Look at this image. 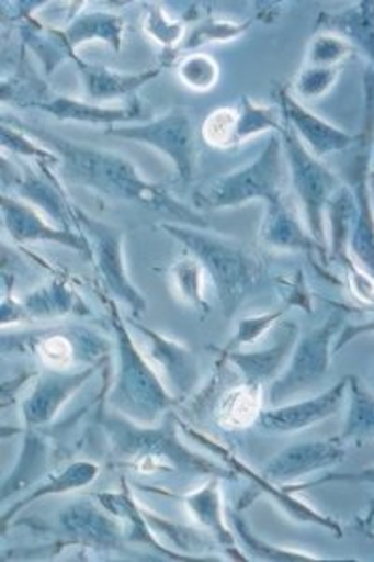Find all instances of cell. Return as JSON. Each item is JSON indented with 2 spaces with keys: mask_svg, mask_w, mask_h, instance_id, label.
Segmentation results:
<instances>
[{
  "mask_svg": "<svg viewBox=\"0 0 374 562\" xmlns=\"http://www.w3.org/2000/svg\"><path fill=\"white\" fill-rule=\"evenodd\" d=\"M365 126L354 145L349 167V188L355 199V222L349 251L355 265L374 280V206L371 193V171L374 153V71L367 68L365 77Z\"/></svg>",
  "mask_w": 374,
  "mask_h": 562,
  "instance_id": "cell-6",
  "label": "cell"
},
{
  "mask_svg": "<svg viewBox=\"0 0 374 562\" xmlns=\"http://www.w3.org/2000/svg\"><path fill=\"white\" fill-rule=\"evenodd\" d=\"M0 143H2L4 153L12 154L21 160L34 161L36 166L58 167V164H60L57 154L45 147L44 143H39L38 139H34L32 135L26 134L25 130L21 128L15 121L2 119Z\"/></svg>",
  "mask_w": 374,
  "mask_h": 562,
  "instance_id": "cell-39",
  "label": "cell"
},
{
  "mask_svg": "<svg viewBox=\"0 0 374 562\" xmlns=\"http://www.w3.org/2000/svg\"><path fill=\"white\" fill-rule=\"evenodd\" d=\"M229 525L235 530L238 542H241V546H243V550L249 551L251 557L259 559V561L298 562L320 561L322 559V557L309 555V553H304V551L286 550V548H281V546L262 540V538L254 535L251 527L246 524V519L241 518L238 512H229Z\"/></svg>",
  "mask_w": 374,
  "mask_h": 562,
  "instance_id": "cell-37",
  "label": "cell"
},
{
  "mask_svg": "<svg viewBox=\"0 0 374 562\" xmlns=\"http://www.w3.org/2000/svg\"><path fill=\"white\" fill-rule=\"evenodd\" d=\"M73 217H76L77 227L89 238L95 270L103 289L107 291V296L113 301L122 302L135 319L143 317L148 310V302L127 274L124 231L115 225L105 224L102 220H95L77 205H73Z\"/></svg>",
  "mask_w": 374,
  "mask_h": 562,
  "instance_id": "cell-8",
  "label": "cell"
},
{
  "mask_svg": "<svg viewBox=\"0 0 374 562\" xmlns=\"http://www.w3.org/2000/svg\"><path fill=\"white\" fill-rule=\"evenodd\" d=\"M169 276H171L172 288H174L178 299L193 307L199 317L204 319L209 314V304L206 296H204V278H206V274H204L201 262L188 254V256L172 265Z\"/></svg>",
  "mask_w": 374,
  "mask_h": 562,
  "instance_id": "cell-36",
  "label": "cell"
},
{
  "mask_svg": "<svg viewBox=\"0 0 374 562\" xmlns=\"http://www.w3.org/2000/svg\"><path fill=\"white\" fill-rule=\"evenodd\" d=\"M109 323L115 334V381L109 390L107 402L115 413L140 426H154L177 405L145 351H140L129 333L126 319L118 312V302L105 299Z\"/></svg>",
  "mask_w": 374,
  "mask_h": 562,
  "instance_id": "cell-3",
  "label": "cell"
},
{
  "mask_svg": "<svg viewBox=\"0 0 374 562\" xmlns=\"http://www.w3.org/2000/svg\"><path fill=\"white\" fill-rule=\"evenodd\" d=\"M38 173L26 169L25 173L20 175L15 173L13 167V177L2 175L4 190H8V186H13V190H18L21 199H25L34 209L45 212V216L55 224L64 229L81 231L73 217V205L63 192L60 180L53 175L52 166H38Z\"/></svg>",
  "mask_w": 374,
  "mask_h": 562,
  "instance_id": "cell-21",
  "label": "cell"
},
{
  "mask_svg": "<svg viewBox=\"0 0 374 562\" xmlns=\"http://www.w3.org/2000/svg\"><path fill=\"white\" fill-rule=\"evenodd\" d=\"M132 326L145 341V355L158 371L169 394L182 403L197 390L201 383V366L190 347L154 330L150 326L132 321Z\"/></svg>",
  "mask_w": 374,
  "mask_h": 562,
  "instance_id": "cell-13",
  "label": "cell"
},
{
  "mask_svg": "<svg viewBox=\"0 0 374 562\" xmlns=\"http://www.w3.org/2000/svg\"><path fill=\"white\" fill-rule=\"evenodd\" d=\"M143 514L159 540L171 542L178 551H182L185 555L195 557L199 561H208L209 557H203L201 553L208 551L212 548V542L199 530L188 527V525L172 524L169 519L159 518L154 512H148L146 508H143Z\"/></svg>",
  "mask_w": 374,
  "mask_h": 562,
  "instance_id": "cell-40",
  "label": "cell"
},
{
  "mask_svg": "<svg viewBox=\"0 0 374 562\" xmlns=\"http://www.w3.org/2000/svg\"><path fill=\"white\" fill-rule=\"evenodd\" d=\"M100 465L94 461H71L68 465L63 467L58 473L47 476L45 482L39 486L32 487L31 492L26 493L25 497L15 501L12 506H7L2 512L0 518V527L2 532H7L8 527L12 525L13 519L18 514L25 510L26 506H31L36 501H42L45 497H55V495H64V493L79 492L84 487L90 486L95 479L100 476Z\"/></svg>",
  "mask_w": 374,
  "mask_h": 562,
  "instance_id": "cell-27",
  "label": "cell"
},
{
  "mask_svg": "<svg viewBox=\"0 0 374 562\" xmlns=\"http://www.w3.org/2000/svg\"><path fill=\"white\" fill-rule=\"evenodd\" d=\"M238 122H236V147L251 139L254 135L273 132L280 134L283 128V115L277 105H262L251 98L243 97L238 105Z\"/></svg>",
  "mask_w": 374,
  "mask_h": 562,
  "instance_id": "cell-38",
  "label": "cell"
},
{
  "mask_svg": "<svg viewBox=\"0 0 374 562\" xmlns=\"http://www.w3.org/2000/svg\"><path fill=\"white\" fill-rule=\"evenodd\" d=\"M143 29L148 38H152L159 47H163L166 57H171L172 53H177L178 47L185 38L184 23L172 21L159 4H146Z\"/></svg>",
  "mask_w": 374,
  "mask_h": 562,
  "instance_id": "cell-42",
  "label": "cell"
},
{
  "mask_svg": "<svg viewBox=\"0 0 374 562\" xmlns=\"http://www.w3.org/2000/svg\"><path fill=\"white\" fill-rule=\"evenodd\" d=\"M102 364L87 366L83 370H49L38 371L36 383L25 402L21 403V415L25 428L38 429L52 424L71 396H76Z\"/></svg>",
  "mask_w": 374,
  "mask_h": 562,
  "instance_id": "cell-17",
  "label": "cell"
},
{
  "mask_svg": "<svg viewBox=\"0 0 374 562\" xmlns=\"http://www.w3.org/2000/svg\"><path fill=\"white\" fill-rule=\"evenodd\" d=\"M180 428L184 429L185 435H190L193 441L201 442L204 447L208 448L212 454L217 456L225 465L230 467L235 471L236 476L240 474L243 479H248L254 486V492H260L262 495L272 497L283 510L291 516L292 519H296L299 524H311L317 525L320 529H326L331 532L336 538H343V529L341 525L337 524L336 519L326 516L322 512H318L313 506L305 505L304 501H299L298 497H294V493L288 492L285 486L280 484H273L270 480L264 479L262 473H254L253 469H249L243 461L238 460L235 454H230L227 448L217 445L216 441H212L208 437L199 434L195 429L190 428L184 422H180Z\"/></svg>",
  "mask_w": 374,
  "mask_h": 562,
  "instance_id": "cell-16",
  "label": "cell"
},
{
  "mask_svg": "<svg viewBox=\"0 0 374 562\" xmlns=\"http://www.w3.org/2000/svg\"><path fill=\"white\" fill-rule=\"evenodd\" d=\"M253 25V21H225L217 18H208V20L199 21L197 25L191 26L190 33L185 36L184 42L180 44L177 53H172L171 57H166L163 66H171L178 60L180 53H193L208 44H219V42H233V40L241 38L248 33Z\"/></svg>",
  "mask_w": 374,
  "mask_h": 562,
  "instance_id": "cell-35",
  "label": "cell"
},
{
  "mask_svg": "<svg viewBox=\"0 0 374 562\" xmlns=\"http://www.w3.org/2000/svg\"><path fill=\"white\" fill-rule=\"evenodd\" d=\"M337 437L358 447L374 441V394L354 375H349V409L343 431Z\"/></svg>",
  "mask_w": 374,
  "mask_h": 562,
  "instance_id": "cell-31",
  "label": "cell"
},
{
  "mask_svg": "<svg viewBox=\"0 0 374 562\" xmlns=\"http://www.w3.org/2000/svg\"><path fill=\"white\" fill-rule=\"evenodd\" d=\"M285 314V310H275V312H268V314L254 315V317L241 319L238 326H236L235 336L230 338L227 347L217 352H225V355H227V352L238 351L240 347L251 346L257 339L262 338L270 328L280 325Z\"/></svg>",
  "mask_w": 374,
  "mask_h": 562,
  "instance_id": "cell-44",
  "label": "cell"
},
{
  "mask_svg": "<svg viewBox=\"0 0 374 562\" xmlns=\"http://www.w3.org/2000/svg\"><path fill=\"white\" fill-rule=\"evenodd\" d=\"M2 224L8 235L15 244H58L64 248L73 249L79 256L92 257L89 238L83 231L64 229L55 225L47 217L34 209L31 203L13 198L10 193H2Z\"/></svg>",
  "mask_w": 374,
  "mask_h": 562,
  "instance_id": "cell-15",
  "label": "cell"
},
{
  "mask_svg": "<svg viewBox=\"0 0 374 562\" xmlns=\"http://www.w3.org/2000/svg\"><path fill=\"white\" fill-rule=\"evenodd\" d=\"M92 501H77L58 514L53 529L58 542L53 548L60 551L68 546H79L94 553H126L127 540L122 525L100 503L94 505Z\"/></svg>",
  "mask_w": 374,
  "mask_h": 562,
  "instance_id": "cell-12",
  "label": "cell"
},
{
  "mask_svg": "<svg viewBox=\"0 0 374 562\" xmlns=\"http://www.w3.org/2000/svg\"><path fill=\"white\" fill-rule=\"evenodd\" d=\"M73 63L79 68V76L83 81L84 97L89 102L94 103L115 102L121 98L134 97L146 83H150L156 77H159V74L166 68L161 65L152 70L126 74V71L111 70L105 66L90 65V63H84L79 55H76Z\"/></svg>",
  "mask_w": 374,
  "mask_h": 562,
  "instance_id": "cell-25",
  "label": "cell"
},
{
  "mask_svg": "<svg viewBox=\"0 0 374 562\" xmlns=\"http://www.w3.org/2000/svg\"><path fill=\"white\" fill-rule=\"evenodd\" d=\"M260 237L268 246L283 249V251H305V254H322L324 251L313 240L307 227L299 224L298 217L283 199L277 203L267 205V216L262 222Z\"/></svg>",
  "mask_w": 374,
  "mask_h": 562,
  "instance_id": "cell-30",
  "label": "cell"
},
{
  "mask_svg": "<svg viewBox=\"0 0 374 562\" xmlns=\"http://www.w3.org/2000/svg\"><path fill=\"white\" fill-rule=\"evenodd\" d=\"M343 326V314H333L324 325L298 338L285 371L270 384L272 405H281L322 381L330 368L331 344Z\"/></svg>",
  "mask_w": 374,
  "mask_h": 562,
  "instance_id": "cell-11",
  "label": "cell"
},
{
  "mask_svg": "<svg viewBox=\"0 0 374 562\" xmlns=\"http://www.w3.org/2000/svg\"><path fill=\"white\" fill-rule=\"evenodd\" d=\"M95 503L113 514L116 519H121L124 524V535H126L127 542L140 543L150 550L156 551L163 559L169 561H199L195 557L185 555L182 551H172L167 548L166 543L161 542L152 527L146 521L143 508L137 505L132 487L127 486L126 480H122V486L118 492H100L92 495Z\"/></svg>",
  "mask_w": 374,
  "mask_h": 562,
  "instance_id": "cell-23",
  "label": "cell"
},
{
  "mask_svg": "<svg viewBox=\"0 0 374 562\" xmlns=\"http://www.w3.org/2000/svg\"><path fill=\"white\" fill-rule=\"evenodd\" d=\"M317 29L347 40L355 53H362L374 71V0L355 2L341 12H322Z\"/></svg>",
  "mask_w": 374,
  "mask_h": 562,
  "instance_id": "cell-26",
  "label": "cell"
},
{
  "mask_svg": "<svg viewBox=\"0 0 374 562\" xmlns=\"http://www.w3.org/2000/svg\"><path fill=\"white\" fill-rule=\"evenodd\" d=\"M280 135L286 166L291 171L292 188L304 209L305 227L313 240L326 249V206L343 182L305 147L304 140L299 139L298 134L285 121Z\"/></svg>",
  "mask_w": 374,
  "mask_h": 562,
  "instance_id": "cell-7",
  "label": "cell"
},
{
  "mask_svg": "<svg viewBox=\"0 0 374 562\" xmlns=\"http://www.w3.org/2000/svg\"><path fill=\"white\" fill-rule=\"evenodd\" d=\"M25 321H52L68 315H89V307L64 278L49 280L20 301Z\"/></svg>",
  "mask_w": 374,
  "mask_h": 562,
  "instance_id": "cell-28",
  "label": "cell"
},
{
  "mask_svg": "<svg viewBox=\"0 0 374 562\" xmlns=\"http://www.w3.org/2000/svg\"><path fill=\"white\" fill-rule=\"evenodd\" d=\"M298 326L294 323H283V325H280V334H277L272 347H264L259 351H241V349H238V351L227 352V355L219 352V357L236 366V370L240 373L241 383L264 386L267 383H273L283 373V368L291 360L292 351L298 344Z\"/></svg>",
  "mask_w": 374,
  "mask_h": 562,
  "instance_id": "cell-22",
  "label": "cell"
},
{
  "mask_svg": "<svg viewBox=\"0 0 374 562\" xmlns=\"http://www.w3.org/2000/svg\"><path fill=\"white\" fill-rule=\"evenodd\" d=\"M219 480L212 479L199 487L195 492L178 495V501L184 503L185 508L190 510L191 518L195 519L199 525H203L208 530L222 548L229 553L230 559L235 561H246L248 557L241 555L238 548V538L235 530L230 527L229 521L225 519V506H223L222 487Z\"/></svg>",
  "mask_w": 374,
  "mask_h": 562,
  "instance_id": "cell-24",
  "label": "cell"
},
{
  "mask_svg": "<svg viewBox=\"0 0 374 562\" xmlns=\"http://www.w3.org/2000/svg\"><path fill=\"white\" fill-rule=\"evenodd\" d=\"M105 134L152 147L171 161L182 184H190L193 180L197 161V137L191 116L184 109H171L154 121L113 126L105 130Z\"/></svg>",
  "mask_w": 374,
  "mask_h": 562,
  "instance_id": "cell-10",
  "label": "cell"
},
{
  "mask_svg": "<svg viewBox=\"0 0 374 562\" xmlns=\"http://www.w3.org/2000/svg\"><path fill=\"white\" fill-rule=\"evenodd\" d=\"M363 529H365L367 535L374 537V505H371L367 516H365V519H363Z\"/></svg>",
  "mask_w": 374,
  "mask_h": 562,
  "instance_id": "cell-49",
  "label": "cell"
},
{
  "mask_svg": "<svg viewBox=\"0 0 374 562\" xmlns=\"http://www.w3.org/2000/svg\"><path fill=\"white\" fill-rule=\"evenodd\" d=\"M275 98H277V108L281 109L283 121L298 134L305 147L309 148L317 158L350 150L360 139V135L349 134L333 126L331 122L315 115L285 87L277 89Z\"/></svg>",
  "mask_w": 374,
  "mask_h": 562,
  "instance_id": "cell-20",
  "label": "cell"
},
{
  "mask_svg": "<svg viewBox=\"0 0 374 562\" xmlns=\"http://www.w3.org/2000/svg\"><path fill=\"white\" fill-rule=\"evenodd\" d=\"M105 339L87 328H47L34 333L2 336V355L26 352L38 358L49 370H71L73 366L102 364Z\"/></svg>",
  "mask_w": 374,
  "mask_h": 562,
  "instance_id": "cell-9",
  "label": "cell"
},
{
  "mask_svg": "<svg viewBox=\"0 0 374 562\" xmlns=\"http://www.w3.org/2000/svg\"><path fill=\"white\" fill-rule=\"evenodd\" d=\"M111 442L116 463L146 476L180 474V476H214L233 479L230 467L199 454L180 441V420L169 411L158 424L140 426L118 413H105L100 418Z\"/></svg>",
  "mask_w": 374,
  "mask_h": 562,
  "instance_id": "cell-2",
  "label": "cell"
},
{
  "mask_svg": "<svg viewBox=\"0 0 374 562\" xmlns=\"http://www.w3.org/2000/svg\"><path fill=\"white\" fill-rule=\"evenodd\" d=\"M15 122L26 134L57 154L60 160L58 173L66 182L87 188L102 198L137 203L145 209L163 212L174 217L177 224L208 229V225L204 224L197 212L191 211L190 206L178 201L163 186L143 179L134 164L121 154L73 143L52 132L34 128L20 121Z\"/></svg>",
  "mask_w": 374,
  "mask_h": 562,
  "instance_id": "cell-1",
  "label": "cell"
},
{
  "mask_svg": "<svg viewBox=\"0 0 374 562\" xmlns=\"http://www.w3.org/2000/svg\"><path fill=\"white\" fill-rule=\"evenodd\" d=\"M349 394V378L341 379L317 396L296 403H281L260 411L257 428L267 434H296L336 416Z\"/></svg>",
  "mask_w": 374,
  "mask_h": 562,
  "instance_id": "cell-18",
  "label": "cell"
},
{
  "mask_svg": "<svg viewBox=\"0 0 374 562\" xmlns=\"http://www.w3.org/2000/svg\"><path fill=\"white\" fill-rule=\"evenodd\" d=\"M236 122L238 109L222 108L212 111L203 122V137L209 147H236Z\"/></svg>",
  "mask_w": 374,
  "mask_h": 562,
  "instance_id": "cell-45",
  "label": "cell"
},
{
  "mask_svg": "<svg viewBox=\"0 0 374 562\" xmlns=\"http://www.w3.org/2000/svg\"><path fill=\"white\" fill-rule=\"evenodd\" d=\"M371 333H374V319L369 321V323H362V325H344L343 333H341V336H339L336 344H333V352L343 351L344 347L349 346L350 341H354L355 338Z\"/></svg>",
  "mask_w": 374,
  "mask_h": 562,
  "instance_id": "cell-48",
  "label": "cell"
},
{
  "mask_svg": "<svg viewBox=\"0 0 374 562\" xmlns=\"http://www.w3.org/2000/svg\"><path fill=\"white\" fill-rule=\"evenodd\" d=\"M337 482H343V484H369L374 486V465L365 467L358 473L336 474L330 473L322 476V479L313 480L307 484H294V486H285L288 492H304V490H311V487L324 486V484H337ZM374 505V498H373Z\"/></svg>",
  "mask_w": 374,
  "mask_h": 562,
  "instance_id": "cell-47",
  "label": "cell"
},
{
  "mask_svg": "<svg viewBox=\"0 0 374 562\" xmlns=\"http://www.w3.org/2000/svg\"><path fill=\"white\" fill-rule=\"evenodd\" d=\"M260 394L262 386L248 383L236 384L235 389L227 390L217 402V420L223 428L241 429L257 424L262 411Z\"/></svg>",
  "mask_w": 374,
  "mask_h": 562,
  "instance_id": "cell-34",
  "label": "cell"
},
{
  "mask_svg": "<svg viewBox=\"0 0 374 562\" xmlns=\"http://www.w3.org/2000/svg\"><path fill=\"white\" fill-rule=\"evenodd\" d=\"M45 465H47V442L36 429L26 428L20 461L13 469V473L2 484V495H0L2 505L8 503V498L12 497L13 493H20L38 479Z\"/></svg>",
  "mask_w": 374,
  "mask_h": 562,
  "instance_id": "cell-33",
  "label": "cell"
},
{
  "mask_svg": "<svg viewBox=\"0 0 374 562\" xmlns=\"http://www.w3.org/2000/svg\"><path fill=\"white\" fill-rule=\"evenodd\" d=\"M371 193H373V206H374V171H371Z\"/></svg>",
  "mask_w": 374,
  "mask_h": 562,
  "instance_id": "cell-50",
  "label": "cell"
},
{
  "mask_svg": "<svg viewBox=\"0 0 374 562\" xmlns=\"http://www.w3.org/2000/svg\"><path fill=\"white\" fill-rule=\"evenodd\" d=\"M159 229L166 231L201 262L204 274L216 291L223 314L227 317L235 314L259 280L260 265L253 251L233 238L193 225L169 222L159 225Z\"/></svg>",
  "mask_w": 374,
  "mask_h": 562,
  "instance_id": "cell-4",
  "label": "cell"
},
{
  "mask_svg": "<svg viewBox=\"0 0 374 562\" xmlns=\"http://www.w3.org/2000/svg\"><path fill=\"white\" fill-rule=\"evenodd\" d=\"M285 164L281 135L272 134L249 166L214 180L193 195V205L203 211H219L243 205L253 199H260L267 205L277 203L283 199Z\"/></svg>",
  "mask_w": 374,
  "mask_h": 562,
  "instance_id": "cell-5",
  "label": "cell"
},
{
  "mask_svg": "<svg viewBox=\"0 0 374 562\" xmlns=\"http://www.w3.org/2000/svg\"><path fill=\"white\" fill-rule=\"evenodd\" d=\"M373 161H374V153H373Z\"/></svg>",
  "mask_w": 374,
  "mask_h": 562,
  "instance_id": "cell-51",
  "label": "cell"
},
{
  "mask_svg": "<svg viewBox=\"0 0 374 562\" xmlns=\"http://www.w3.org/2000/svg\"><path fill=\"white\" fill-rule=\"evenodd\" d=\"M341 76V68L305 66L294 81V92L299 100H315L328 92Z\"/></svg>",
  "mask_w": 374,
  "mask_h": 562,
  "instance_id": "cell-46",
  "label": "cell"
},
{
  "mask_svg": "<svg viewBox=\"0 0 374 562\" xmlns=\"http://www.w3.org/2000/svg\"><path fill=\"white\" fill-rule=\"evenodd\" d=\"M178 79L195 92H208L216 89L219 83V65L216 58L204 55V53H190L177 60Z\"/></svg>",
  "mask_w": 374,
  "mask_h": 562,
  "instance_id": "cell-41",
  "label": "cell"
},
{
  "mask_svg": "<svg viewBox=\"0 0 374 562\" xmlns=\"http://www.w3.org/2000/svg\"><path fill=\"white\" fill-rule=\"evenodd\" d=\"M12 100L21 108L39 109L60 122H79L90 126H103L105 130L129 124L143 115V105L137 98L129 100L122 108H111V105H100L89 100H76L64 94H55L45 87L34 89L31 94L13 97Z\"/></svg>",
  "mask_w": 374,
  "mask_h": 562,
  "instance_id": "cell-14",
  "label": "cell"
},
{
  "mask_svg": "<svg viewBox=\"0 0 374 562\" xmlns=\"http://www.w3.org/2000/svg\"><path fill=\"white\" fill-rule=\"evenodd\" d=\"M355 49L337 34L320 33L311 40L307 52V66L343 68L344 60L354 57Z\"/></svg>",
  "mask_w": 374,
  "mask_h": 562,
  "instance_id": "cell-43",
  "label": "cell"
},
{
  "mask_svg": "<svg viewBox=\"0 0 374 562\" xmlns=\"http://www.w3.org/2000/svg\"><path fill=\"white\" fill-rule=\"evenodd\" d=\"M344 447L347 445L339 437L322 441L296 442L273 456L260 473L273 484L286 486L294 480L339 465L347 456Z\"/></svg>",
  "mask_w": 374,
  "mask_h": 562,
  "instance_id": "cell-19",
  "label": "cell"
},
{
  "mask_svg": "<svg viewBox=\"0 0 374 562\" xmlns=\"http://www.w3.org/2000/svg\"><path fill=\"white\" fill-rule=\"evenodd\" d=\"M326 220L330 225L331 256L336 257L337 261L349 265L350 238L355 222V199L349 186H339L337 192L331 195L330 203L326 206Z\"/></svg>",
  "mask_w": 374,
  "mask_h": 562,
  "instance_id": "cell-32",
  "label": "cell"
},
{
  "mask_svg": "<svg viewBox=\"0 0 374 562\" xmlns=\"http://www.w3.org/2000/svg\"><path fill=\"white\" fill-rule=\"evenodd\" d=\"M124 29L126 23L118 13L94 10V12L77 13L60 33L68 52L76 57L77 47L89 42H102L113 52L121 53Z\"/></svg>",
  "mask_w": 374,
  "mask_h": 562,
  "instance_id": "cell-29",
  "label": "cell"
}]
</instances>
